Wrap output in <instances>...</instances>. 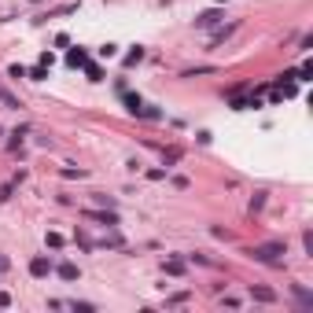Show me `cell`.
<instances>
[{"mask_svg":"<svg viewBox=\"0 0 313 313\" xmlns=\"http://www.w3.org/2000/svg\"><path fill=\"white\" fill-rule=\"evenodd\" d=\"M287 254V243H258V247H247V258L254 262H269V265H280Z\"/></svg>","mask_w":313,"mask_h":313,"instance_id":"cell-1","label":"cell"},{"mask_svg":"<svg viewBox=\"0 0 313 313\" xmlns=\"http://www.w3.org/2000/svg\"><path fill=\"white\" fill-rule=\"evenodd\" d=\"M56 269L52 265V258H44V254H37V258H30V277H37V280H44L48 273Z\"/></svg>","mask_w":313,"mask_h":313,"instance_id":"cell-2","label":"cell"},{"mask_svg":"<svg viewBox=\"0 0 313 313\" xmlns=\"http://www.w3.org/2000/svg\"><path fill=\"white\" fill-rule=\"evenodd\" d=\"M221 19H225V11L210 7V11H199V15H195V26H199V30H210V26H217Z\"/></svg>","mask_w":313,"mask_h":313,"instance_id":"cell-3","label":"cell"},{"mask_svg":"<svg viewBox=\"0 0 313 313\" xmlns=\"http://www.w3.org/2000/svg\"><path fill=\"white\" fill-rule=\"evenodd\" d=\"M85 217H92V221H100V225H107V229H114V225H118V214H114V210H85Z\"/></svg>","mask_w":313,"mask_h":313,"instance_id":"cell-4","label":"cell"},{"mask_svg":"<svg viewBox=\"0 0 313 313\" xmlns=\"http://www.w3.org/2000/svg\"><path fill=\"white\" fill-rule=\"evenodd\" d=\"M291 291H295V299H299L302 310H313V291H306L302 284H291Z\"/></svg>","mask_w":313,"mask_h":313,"instance_id":"cell-5","label":"cell"},{"mask_svg":"<svg viewBox=\"0 0 313 313\" xmlns=\"http://www.w3.org/2000/svg\"><path fill=\"white\" fill-rule=\"evenodd\" d=\"M85 63H89V52L85 48H70L67 52V67H85Z\"/></svg>","mask_w":313,"mask_h":313,"instance_id":"cell-6","label":"cell"},{"mask_svg":"<svg viewBox=\"0 0 313 313\" xmlns=\"http://www.w3.org/2000/svg\"><path fill=\"white\" fill-rule=\"evenodd\" d=\"M0 104H4V107H7V111H19V107H22V104H19V100H15V92H11V89H7V85H0Z\"/></svg>","mask_w":313,"mask_h":313,"instance_id":"cell-7","label":"cell"},{"mask_svg":"<svg viewBox=\"0 0 313 313\" xmlns=\"http://www.w3.org/2000/svg\"><path fill=\"white\" fill-rule=\"evenodd\" d=\"M250 299H254V302H277V291H269V287H254V284H250Z\"/></svg>","mask_w":313,"mask_h":313,"instance_id":"cell-8","label":"cell"},{"mask_svg":"<svg viewBox=\"0 0 313 313\" xmlns=\"http://www.w3.org/2000/svg\"><path fill=\"white\" fill-rule=\"evenodd\" d=\"M56 273H59L63 280H77V277H81V273H77V265H74V262H59V265H56Z\"/></svg>","mask_w":313,"mask_h":313,"instance_id":"cell-9","label":"cell"},{"mask_svg":"<svg viewBox=\"0 0 313 313\" xmlns=\"http://www.w3.org/2000/svg\"><path fill=\"white\" fill-rule=\"evenodd\" d=\"M166 273H170V277H184V262H181V258H170V262H166Z\"/></svg>","mask_w":313,"mask_h":313,"instance_id":"cell-10","label":"cell"},{"mask_svg":"<svg viewBox=\"0 0 313 313\" xmlns=\"http://www.w3.org/2000/svg\"><path fill=\"white\" fill-rule=\"evenodd\" d=\"M125 107H129V114H137V118H140V107H144V100L129 92V96H125Z\"/></svg>","mask_w":313,"mask_h":313,"instance_id":"cell-11","label":"cell"},{"mask_svg":"<svg viewBox=\"0 0 313 313\" xmlns=\"http://www.w3.org/2000/svg\"><path fill=\"white\" fill-rule=\"evenodd\" d=\"M30 133V125H19V129H11V147L19 151V144H22V137Z\"/></svg>","mask_w":313,"mask_h":313,"instance_id":"cell-12","label":"cell"},{"mask_svg":"<svg viewBox=\"0 0 313 313\" xmlns=\"http://www.w3.org/2000/svg\"><path fill=\"white\" fill-rule=\"evenodd\" d=\"M229 34H236V22H229V26H221V30H217V34H214V44H221Z\"/></svg>","mask_w":313,"mask_h":313,"instance_id":"cell-13","label":"cell"},{"mask_svg":"<svg viewBox=\"0 0 313 313\" xmlns=\"http://www.w3.org/2000/svg\"><path fill=\"white\" fill-rule=\"evenodd\" d=\"M74 243L81 247V250H92V247H96V243H92L89 236H85V232H74Z\"/></svg>","mask_w":313,"mask_h":313,"instance_id":"cell-14","label":"cell"},{"mask_svg":"<svg viewBox=\"0 0 313 313\" xmlns=\"http://www.w3.org/2000/svg\"><path fill=\"white\" fill-rule=\"evenodd\" d=\"M92 199H96V207H107V210H114V199H111V195L96 192V195H92Z\"/></svg>","mask_w":313,"mask_h":313,"instance_id":"cell-15","label":"cell"},{"mask_svg":"<svg viewBox=\"0 0 313 313\" xmlns=\"http://www.w3.org/2000/svg\"><path fill=\"white\" fill-rule=\"evenodd\" d=\"M140 59H144V48H133L129 56H125V67H137Z\"/></svg>","mask_w":313,"mask_h":313,"instance_id":"cell-16","label":"cell"},{"mask_svg":"<svg viewBox=\"0 0 313 313\" xmlns=\"http://www.w3.org/2000/svg\"><path fill=\"white\" fill-rule=\"evenodd\" d=\"M15 188H19V184H15V181L0 184V203H7V199H11V192H15Z\"/></svg>","mask_w":313,"mask_h":313,"instance_id":"cell-17","label":"cell"},{"mask_svg":"<svg viewBox=\"0 0 313 313\" xmlns=\"http://www.w3.org/2000/svg\"><path fill=\"white\" fill-rule=\"evenodd\" d=\"M262 207H265V192H258L254 199H250V214H258V210H262Z\"/></svg>","mask_w":313,"mask_h":313,"instance_id":"cell-18","label":"cell"},{"mask_svg":"<svg viewBox=\"0 0 313 313\" xmlns=\"http://www.w3.org/2000/svg\"><path fill=\"white\" fill-rule=\"evenodd\" d=\"M48 247H52V250L63 247V236H59V232H48Z\"/></svg>","mask_w":313,"mask_h":313,"instance_id":"cell-19","label":"cell"},{"mask_svg":"<svg viewBox=\"0 0 313 313\" xmlns=\"http://www.w3.org/2000/svg\"><path fill=\"white\" fill-rule=\"evenodd\" d=\"M302 247H306V254H313V232H310V229L302 232Z\"/></svg>","mask_w":313,"mask_h":313,"instance_id":"cell-20","label":"cell"},{"mask_svg":"<svg viewBox=\"0 0 313 313\" xmlns=\"http://www.w3.org/2000/svg\"><path fill=\"white\" fill-rule=\"evenodd\" d=\"M85 67H89V81H100V77H104V70H100V67H92V63H85Z\"/></svg>","mask_w":313,"mask_h":313,"instance_id":"cell-21","label":"cell"},{"mask_svg":"<svg viewBox=\"0 0 313 313\" xmlns=\"http://www.w3.org/2000/svg\"><path fill=\"white\" fill-rule=\"evenodd\" d=\"M30 77H34V81H44V77H48V67H44V63H41V67H37V70H34V74H30Z\"/></svg>","mask_w":313,"mask_h":313,"instance_id":"cell-22","label":"cell"},{"mask_svg":"<svg viewBox=\"0 0 313 313\" xmlns=\"http://www.w3.org/2000/svg\"><path fill=\"white\" fill-rule=\"evenodd\" d=\"M70 310H77V313H92V302H70Z\"/></svg>","mask_w":313,"mask_h":313,"instance_id":"cell-23","label":"cell"},{"mask_svg":"<svg viewBox=\"0 0 313 313\" xmlns=\"http://www.w3.org/2000/svg\"><path fill=\"white\" fill-rule=\"evenodd\" d=\"M4 306H11V295H7V291H0V310H4Z\"/></svg>","mask_w":313,"mask_h":313,"instance_id":"cell-24","label":"cell"},{"mask_svg":"<svg viewBox=\"0 0 313 313\" xmlns=\"http://www.w3.org/2000/svg\"><path fill=\"white\" fill-rule=\"evenodd\" d=\"M11 269V262H7V254H0V273H7Z\"/></svg>","mask_w":313,"mask_h":313,"instance_id":"cell-25","label":"cell"},{"mask_svg":"<svg viewBox=\"0 0 313 313\" xmlns=\"http://www.w3.org/2000/svg\"><path fill=\"white\" fill-rule=\"evenodd\" d=\"M0 137H4V129H0Z\"/></svg>","mask_w":313,"mask_h":313,"instance_id":"cell-26","label":"cell"}]
</instances>
